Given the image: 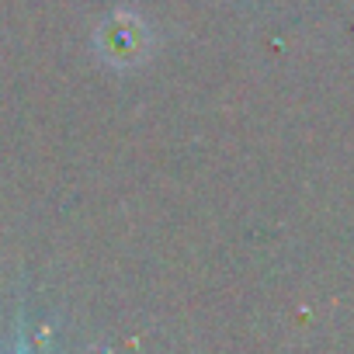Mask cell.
<instances>
[{"label":"cell","mask_w":354,"mask_h":354,"mask_svg":"<svg viewBox=\"0 0 354 354\" xmlns=\"http://www.w3.org/2000/svg\"><path fill=\"white\" fill-rule=\"evenodd\" d=\"M21 354H25V351H21Z\"/></svg>","instance_id":"obj_1"}]
</instances>
